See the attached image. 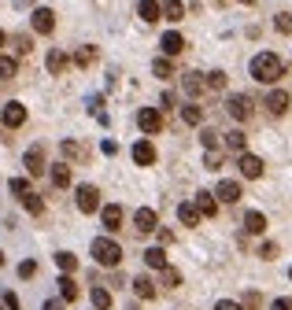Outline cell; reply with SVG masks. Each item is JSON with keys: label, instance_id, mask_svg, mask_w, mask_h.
Masks as SVG:
<instances>
[{"label": "cell", "instance_id": "cell-1", "mask_svg": "<svg viewBox=\"0 0 292 310\" xmlns=\"http://www.w3.org/2000/svg\"><path fill=\"white\" fill-rule=\"evenodd\" d=\"M248 70H252L255 82L274 85V82H278V77L285 74V63H281V56H278V52H259L252 63H248Z\"/></svg>", "mask_w": 292, "mask_h": 310}, {"label": "cell", "instance_id": "cell-2", "mask_svg": "<svg viewBox=\"0 0 292 310\" xmlns=\"http://www.w3.org/2000/svg\"><path fill=\"white\" fill-rule=\"evenodd\" d=\"M89 251H93V259H96V266H107V270H115L118 262H122V247L111 240V237H96L93 240V247H89Z\"/></svg>", "mask_w": 292, "mask_h": 310}, {"label": "cell", "instance_id": "cell-3", "mask_svg": "<svg viewBox=\"0 0 292 310\" xmlns=\"http://www.w3.org/2000/svg\"><path fill=\"white\" fill-rule=\"evenodd\" d=\"M74 203H78L82 214H96V211H100V189H96V185H78Z\"/></svg>", "mask_w": 292, "mask_h": 310}, {"label": "cell", "instance_id": "cell-4", "mask_svg": "<svg viewBox=\"0 0 292 310\" xmlns=\"http://www.w3.org/2000/svg\"><path fill=\"white\" fill-rule=\"evenodd\" d=\"M137 126H141V133L156 137L163 130V111L159 107H141V111H137Z\"/></svg>", "mask_w": 292, "mask_h": 310}, {"label": "cell", "instance_id": "cell-5", "mask_svg": "<svg viewBox=\"0 0 292 310\" xmlns=\"http://www.w3.org/2000/svg\"><path fill=\"white\" fill-rule=\"evenodd\" d=\"M226 111H229V118L248 122V118H252V96H244V92H233V96L226 100Z\"/></svg>", "mask_w": 292, "mask_h": 310}, {"label": "cell", "instance_id": "cell-6", "mask_svg": "<svg viewBox=\"0 0 292 310\" xmlns=\"http://www.w3.org/2000/svg\"><path fill=\"white\" fill-rule=\"evenodd\" d=\"M22 166H26V174H30V177H41V174H44V144L26 148V155H22Z\"/></svg>", "mask_w": 292, "mask_h": 310}, {"label": "cell", "instance_id": "cell-7", "mask_svg": "<svg viewBox=\"0 0 292 310\" xmlns=\"http://www.w3.org/2000/svg\"><path fill=\"white\" fill-rule=\"evenodd\" d=\"M30 26H34V34H52V30H56V11L52 8H34Z\"/></svg>", "mask_w": 292, "mask_h": 310}, {"label": "cell", "instance_id": "cell-8", "mask_svg": "<svg viewBox=\"0 0 292 310\" xmlns=\"http://www.w3.org/2000/svg\"><path fill=\"white\" fill-rule=\"evenodd\" d=\"M0 122H4V130H19L22 122H26V107H22L19 100L4 104V111H0Z\"/></svg>", "mask_w": 292, "mask_h": 310}, {"label": "cell", "instance_id": "cell-9", "mask_svg": "<svg viewBox=\"0 0 292 310\" xmlns=\"http://www.w3.org/2000/svg\"><path fill=\"white\" fill-rule=\"evenodd\" d=\"M159 48H163V56H166V59H174V56L185 52V37H181L178 30H166V34L159 37Z\"/></svg>", "mask_w": 292, "mask_h": 310}, {"label": "cell", "instance_id": "cell-10", "mask_svg": "<svg viewBox=\"0 0 292 310\" xmlns=\"http://www.w3.org/2000/svg\"><path fill=\"white\" fill-rule=\"evenodd\" d=\"M237 166H240V177H248V181L263 177V159H259V155H248V151H244L240 159H237Z\"/></svg>", "mask_w": 292, "mask_h": 310}, {"label": "cell", "instance_id": "cell-11", "mask_svg": "<svg viewBox=\"0 0 292 310\" xmlns=\"http://www.w3.org/2000/svg\"><path fill=\"white\" fill-rule=\"evenodd\" d=\"M133 163L137 166H152V163H156V144H152L148 137H141V141L133 144Z\"/></svg>", "mask_w": 292, "mask_h": 310}, {"label": "cell", "instance_id": "cell-12", "mask_svg": "<svg viewBox=\"0 0 292 310\" xmlns=\"http://www.w3.org/2000/svg\"><path fill=\"white\" fill-rule=\"evenodd\" d=\"M133 225H137V232H156L159 229V214L152 211V207H141L133 214Z\"/></svg>", "mask_w": 292, "mask_h": 310}, {"label": "cell", "instance_id": "cell-13", "mask_svg": "<svg viewBox=\"0 0 292 310\" xmlns=\"http://www.w3.org/2000/svg\"><path fill=\"white\" fill-rule=\"evenodd\" d=\"M100 222H104L107 232H118V229H122V207H118V203L100 207Z\"/></svg>", "mask_w": 292, "mask_h": 310}, {"label": "cell", "instance_id": "cell-14", "mask_svg": "<svg viewBox=\"0 0 292 310\" xmlns=\"http://www.w3.org/2000/svg\"><path fill=\"white\" fill-rule=\"evenodd\" d=\"M137 15H141V22H159L163 19V4L159 0H137Z\"/></svg>", "mask_w": 292, "mask_h": 310}, {"label": "cell", "instance_id": "cell-15", "mask_svg": "<svg viewBox=\"0 0 292 310\" xmlns=\"http://www.w3.org/2000/svg\"><path fill=\"white\" fill-rule=\"evenodd\" d=\"M181 89H185V96H200V92L207 89V82H204L200 70H189V74H181Z\"/></svg>", "mask_w": 292, "mask_h": 310}, {"label": "cell", "instance_id": "cell-16", "mask_svg": "<svg viewBox=\"0 0 292 310\" xmlns=\"http://www.w3.org/2000/svg\"><path fill=\"white\" fill-rule=\"evenodd\" d=\"M196 207H200V214H204V218H214V214H218V196L200 189V192H196Z\"/></svg>", "mask_w": 292, "mask_h": 310}, {"label": "cell", "instance_id": "cell-17", "mask_svg": "<svg viewBox=\"0 0 292 310\" xmlns=\"http://www.w3.org/2000/svg\"><path fill=\"white\" fill-rule=\"evenodd\" d=\"M214 196H218L222 203H237V199L244 196V192H240V181H218V189H214Z\"/></svg>", "mask_w": 292, "mask_h": 310}, {"label": "cell", "instance_id": "cell-18", "mask_svg": "<svg viewBox=\"0 0 292 310\" xmlns=\"http://www.w3.org/2000/svg\"><path fill=\"white\" fill-rule=\"evenodd\" d=\"M56 285H59V299H63V303H74V299L82 296V288L74 285V277H70V273H63V277H59Z\"/></svg>", "mask_w": 292, "mask_h": 310}, {"label": "cell", "instance_id": "cell-19", "mask_svg": "<svg viewBox=\"0 0 292 310\" xmlns=\"http://www.w3.org/2000/svg\"><path fill=\"white\" fill-rule=\"evenodd\" d=\"M266 107H270L274 115H285L288 111V92L285 89H270L266 92Z\"/></svg>", "mask_w": 292, "mask_h": 310}, {"label": "cell", "instance_id": "cell-20", "mask_svg": "<svg viewBox=\"0 0 292 310\" xmlns=\"http://www.w3.org/2000/svg\"><path fill=\"white\" fill-rule=\"evenodd\" d=\"M244 229H248L252 237L266 232V214H263V211H248V214H244Z\"/></svg>", "mask_w": 292, "mask_h": 310}, {"label": "cell", "instance_id": "cell-21", "mask_svg": "<svg viewBox=\"0 0 292 310\" xmlns=\"http://www.w3.org/2000/svg\"><path fill=\"white\" fill-rule=\"evenodd\" d=\"M144 266L148 270H166V266H171V262H166V251H163V247H148V251H144Z\"/></svg>", "mask_w": 292, "mask_h": 310}, {"label": "cell", "instance_id": "cell-22", "mask_svg": "<svg viewBox=\"0 0 292 310\" xmlns=\"http://www.w3.org/2000/svg\"><path fill=\"white\" fill-rule=\"evenodd\" d=\"M44 63H48V70H52V74H63V70H67V63H70V56H67L63 48H52Z\"/></svg>", "mask_w": 292, "mask_h": 310}, {"label": "cell", "instance_id": "cell-23", "mask_svg": "<svg viewBox=\"0 0 292 310\" xmlns=\"http://www.w3.org/2000/svg\"><path fill=\"white\" fill-rule=\"evenodd\" d=\"M133 292L137 299H156V281L152 277H133Z\"/></svg>", "mask_w": 292, "mask_h": 310}, {"label": "cell", "instance_id": "cell-24", "mask_svg": "<svg viewBox=\"0 0 292 310\" xmlns=\"http://www.w3.org/2000/svg\"><path fill=\"white\" fill-rule=\"evenodd\" d=\"M159 4H163V19H171V22L185 19V4L181 0H159Z\"/></svg>", "mask_w": 292, "mask_h": 310}, {"label": "cell", "instance_id": "cell-25", "mask_svg": "<svg viewBox=\"0 0 292 310\" xmlns=\"http://www.w3.org/2000/svg\"><path fill=\"white\" fill-rule=\"evenodd\" d=\"M178 218H181V225H200V207L196 203H178Z\"/></svg>", "mask_w": 292, "mask_h": 310}, {"label": "cell", "instance_id": "cell-26", "mask_svg": "<svg viewBox=\"0 0 292 310\" xmlns=\"http://www.w3.org/2000/svg\"><path fill=\"white\" fill-rule=\"evenodd\" d=\"M226 148L237 151V155H244V151H248V137H244L240 130H229V133H226Z\"/></svg>", "mask_w": 292, "mask_h": 310}, {"label": "cell", "instance_id": "cell-27", "mask_svg": "<svg viewBox=\"0 0 292 310\" xmlns=\"http://www.w3.org/2000/svg\"><path fill=\"white\" fill-rule=\"evenodd\" d=\"M52 185L56 189H70V163H56L52 166Z\"/></svg>", "mask_w": 292, "mask_h": 310}, {"label": "cell", "instance_id": "cell-28", "mask_svg": "<svg viewBox=\"0 0 292 310\" xmlns=\"http://www.w3.org/2000/svg\"><path fill=\"white\" fill-rule=\"evenodd\" d=\"M181 122H185V126H200V122H204V107L200 104H185L181 107Z\"/></svg>", "mask_w": 292, "mask_h": 310}, {"label": "cell", "instance_id": "cell-29", "mask_svg": "<svg viewBox=\"0 0 292 310\" xmlns=\"http://www.w3.org/2000/svg\"><path fill=\"white\" fill-rule=\"evenodd\" d=\"M152 74H156L159 82H171V77H174V63L163 56V59H156V63H152Z\"/></svg>", "mask_w": 292, "mask_h": 310}, {"label": "cell", "instance_id": "cell-30", "mask_svg": "<svg viewBox=\"0 0 292 310\" xmlns=\"http://www.w3.org/2000/svg\"><path fill=\"white\" fill-rule=\"evenodd\" d=\"M11 48H15V56H30V52H34V41H30V34H15Z\"/></svg>", "mask_w": 292, "mask_h": 310}, {"label": "cell", "instance_id": "cell-31", "mask_svg": "<svg viewBox=\"0 0 292 310\" xmlns=\"http://www.w3.org/2000/svg\"><path fill=\"white\" fill-rule=\"evenodd\" d=\"M56 266L63 270V273H74V270H78V255H70V251H56Z\"/></svg>", "mask_w": 292, "mask_h": 310}, {"label": "cell", "instance_id": "cell-32", "mask_svg": "<svg viewBox=\"0 0 292 310\" xmlns=\"http://www.w3.org/2000/svg\"><path fill=\"white\" fill-rule=\"evenodd\" d=\"M89 299H93V306H96V310H107V306H111V292L96 285L93 292H89Z\"/></svg>", "mask_w": 292, "mask_h": 310}, {"label": "cell", "instance_id": "cell-33", "mask_svg": "<svg viewBox=\"0 0 292 310\" xmlns=\"http://www.w3.org/2000/svg\"><path fill=\"white\" fill-rule=\"evenodd\" d=\"M19 203H22V207H26L30 214H41V211H44V199H41L37 192H26V196L19 199Z\"/></svg>", "mask_w": 292, "mask_h": 310}, {"label": "cell", "instance_id": "cell-34", "mask_svg": "<svg viewBox=\"0 0 292 310\" xmlns=\"http://www.w3.org/2000/svg\"><path fill=\"white\" fill-rule=\"evenodd\" d=\"M93 59H96V48H93V44H85V48L74 52V63H78V67H89Z\"/></svg>", "mask_w": 292, "mask_h": 310}, {"label": "cell", "instance_id": "cell-35", "mask_svg": "<svg viewBox=\"0 0 292 310\" xmlns=\"http://www.w3.org/2000/svg\"><path fill=\"white\" fill-rule=\"evenodd\" d=\"M15 74H19V63H15L11 56H0V77L8 82V77H15Z\"/></svg>", "mask_w": 292, "mask_h": 310}, {"label": "cell", "instance_id": "cell-36", "mask_svg": "<svg viewBox=\"0 0 292 310\" xmlns=\"http://www.w3.org/2000/svg\"><path fill=\"white\" fill-rule=\"evenodd\" d=\"M163 277H159V281H163V288H178L181 285V273L178 270H171V266H166V270H159Z\"/></svg>", "mask_w": 292, "mask_h": 310}, {"label": "cell", "instance_id": "cell-37", "mask_svg": "<svg viewBox=\"0 0 292 310\" xmlns=\"http://www.w3.org/2000/svg\"><path fill=\"white\" fill-rule=\"evenodd\" d=\"M59 151H63V155H67V159H82V155H85L78 141H63V144H59Z\"/></svg>", "mask_w": 292, "mask_h": 310}, {"label": "cell", "instance_id": "cell-38", "mask_svg": "<svg viewBox=\"0 0 292 310\" xmlns=\"http://www.w3.org/2000/svg\"><path fill=\"white\" fill-rule=\"evenodd\" d=\"M19 277H22V281L37 277V259H26V262H19Z\"/></svg>", "mask_w": 292, "mask_h": 310}, {"label": "cell", "instance_id": "cell-39", "mask_svg": "<svg viewBox=\"0 0 292 310\" xmlns=\"http://www.w3.org/2000/svg\"><path fill=\"white\" fill-rule=\"evenodd\" d=\"M207 89H214V92L226 89V70H211L207 74Z\"/></svg>", "mask_w": 292, "mask_h": 310}, {"label": "cell", "instance_id": "cell-40", "mask_svg": "<svg viewBox=\"0 0 292 310\" xmlns=\"http://www.w3.org/2000/svg\"><path fill=\"white\" fill-rule=\"evenodd\" d=\"M274 26H278V34H292V11H281L274 19Z\"/></svg>", "mask_w": 292, "mask_h": 310}, {"label": "cell", "instance_id": "cell-41", "mask_svg": "<svg viewBox=\"0 0 292 310\" xmlns=\"http://www.w3.org/2000/svg\"><path fill=\"white\" fill-rule=\"evenodd\" d=\"M8 189H11L15 196H19V199H22V196L30 192V181H26V177H11V185H8Z\"/></svg>", "mask_w": 292, "mask_h": 310}, {"label": "cell", "instance_id": "cell-42", "mask_svg": "<svg viewBox=\"0 0 292 310\" xmlns=\"http://www.w3.org/2000/svg\"><path fill=\"white\" fill-rule=\"evenodd\" d=\"M204 166L207 170H222V151H207L204 155Z\"/></svg>", "mask_w": 292, "mask_h": 310}, {"label": "cell", "instance_id": "cell-43", "mask_svg": "<svg viewBox=\"0 0 292 310\" xmlns=\"http://www.w3.org/2000/svg\"><path fill=\"white\" fill-rule=\"evenodd\" d=\"M200 137H204V148H207V151H214V144H218V137H222V133H214V130H204Z\"/></svg>", "mask_w": 292, "mask_h": 310}, {"label": "cell", "instance_id": "cell-44", "mask_svg": "<svg viewBox=\"0 0 292 310\" xmlns=\"http://www.w3.org/2000/svg\"><path fill=\"white\" fill-rule=\"evenodd\" d=\"M259 255H263V259H278V244H274V240H266L263 247H259Z\"/></svg>", "mask_w": 292, "mask_h": 310}, {"label": "cell", "instance_id": "cell-45", "mask_svg": "<svg viewBox=\"0 0 292 310\" xmlns=\"http://www.w3.org/2000/svg\"><path fill=\"white\" fill-rule=\"evenodd\" d=\"M214 310H244V306L233 303V299H218V303H214Z\"/></svg>", "mask_w": 292, "mask_h": 310}, {"label": "cell", "instance_id": "cell-46", "mask_svg": "<svg viewBox=\"0 0 292 310\" xmlns=\"http://www.w3.org/2000/svg\"><path fill=\"white\" fill-rule=\"evenodd\" d=\"M4 303H8V310H22V306H19V296H15V292H4Z\"/></svg>", "mask_w": 292, "mask_h": 310}, {"label": "cell", "instance_id": "cell-47", "mask_svg": "<svg viewBox=\"0 0 292 310\" xmlns=\"http://www.w3.org/2000/svg\"><path fill=\"white\" fill-rule=\"evenodd\" d=\"M270 310H292V299H274Z\"/></svg>", "mask_w": 292, "mask_h": 310}, {"label": "cell", "instance_id": "cell-48", "mask_svg": "<svg viewBox=\"0 0 292 310\" xmlns=\"http://www.w3.org/2000/svg\"><path fill=\"white\" fill-rule=\"evenodd\" d=\"M100 151H104V155H115V151H118V144H115V141H104V144H100Z\"/></svg>", "mask_w": 292, "mask_h": 310}, {"label": "cell", "instance_id": "cell-49", "mask_svg": "<svg viewBox=\"0 0 292 310\" xmlns=\"http://www.w3.org/2000/svg\"><path fill=\"white\" fill-rule=\"evenodd\" d=\"M41 310H63V299H48V303H44Z\"/></svg>", "mask_w": 292, "mask_h": 310}, {"label": "cell", "instance_id": "cell-50", "mask_svg": "<svg viewBox=\"0 0 292 310\" xmlns=\"http://www.w3.org/2000/svg\"><path fill=\"white\" fill-rule=\"evenodd\" d=\"M4 41H8V37H4V30H0V48H4Z\"/></svg>", "mask_w": 292, "mask_h": 310}, {"label": "cell", "instance_id": "cell-51", "mask_svg": "<svg viewBox=\"0 0 292 310\" xmlns=\"http://www.w3.org/2000/svg\"><path fill=\"white\" fill-rule=\"evenodd\" d=\"M4 306H8V303H4V296H0V310H4Z\"/></svg>", "mask_w": 292, "mask_h": 310}, {"label": "cell", "instance_id": "cell-52", "mask_svg": "<svg viewBox=\"0 0 292 310\" xmlns=\"http://www.w3.org/2000/svg\"><path fill=\"white\" fill-rule=\"evenodd\" d=\"M240 4H255V0H240Z\"/></svg>", "mask_w": 292, "mask_h": 310}, {"label": "cell", "instance_id": "cell-53", "mask_svg": "<svg viewBox=\"0 0 292 310\" xmlns=\"http://www.w3.org/2000/svg\"><path fill=\"white\" fill-rule=\"evenodd\" d=\"M15 4H30V0H15Z\"/></svg>", "mask_w": 292, "mask_h": 310}, {"label": "cell", "instance_id": "cell-54", "mask_svg": "<svg viewBox=\"0 0 292 310\" xmlns=\"http://www.w3.org/2000/svg\"><path fill=\"white\" fill-rule=\"evenodd\" d=\"M0 266H4V251H0Z\"/></svg>", "mask_w": 292, "mask_h": 310}, {"label": "cell", "instance_id": "cell-55", "mask_svg": "<svg viewBox=\"0 0 292 310\" xmlns=\"http://www.w3.org/2000/svg\"><path fill=\"white\" fill-rule=\"evenodd\" d=\"M288 281H292V266H288Z\"/></svg>", "mask_w": 292, "mask_h": 310}, {"label": "cell", "instance_id": "cell-56", "mask_svg": "<svg viewBox=\"0 0 292 310\" xmlns=\"http://www.w3.org/2000/svg\"><path fill=\"white\" fill-rule=\"evenodd\" d=\"M0 130H4V122H0Z\"/></svg>", "mask_w": 292, "mask_h": 310}]
</instances>
